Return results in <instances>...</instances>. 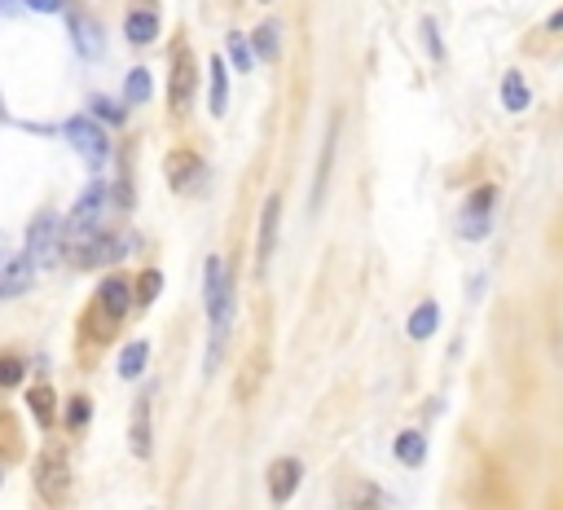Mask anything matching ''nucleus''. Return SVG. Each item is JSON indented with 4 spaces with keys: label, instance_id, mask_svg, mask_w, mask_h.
Here are the masks:
<instances>
[{
    "label": "nucleus",
    "instance_id": "obj_1",
    "mask_svg": "<svg viewBox=\"0 0 563 510\" xmlns=\"http://www.w3.org/2000/svg\"><path fill=\"white\" fill-rule=\"evenodd\" d=\"M203 299H207V326H212V348H207V374L220 365V352L229 343V330H234V269H229L220 255H207L203 264Z\"/></svg>",
    "mask_w": 563,
    "mask_h": 510
},
{
    "label": "nucleus",
    "instance_id": "obj_2",
    "mask_svg": "<svg viewBox=\"0 0 563 510\" xmlns=\"http://www.w3.org/2000/svg\"><path fill=\"white\" fill-rule=\"evenodd\" d=\"M194 93H198V62H194L190 40L181 36L172 44V62H168V110H172V119L190 115Z\"/></svg>",
    "mask_w": 563,
    "mask_h": 510
},
{
    "label": "nucleus",
    "instance_id": "obj_3",
    "mask_svg": "<svg viewBox=\"0 0 563 510\" xmlns=\"http://www.w3.org/2000/svg\"><path fill=\"white\" fill-rule=\"evenodd\" d=\"M467 497L484 510H515V489H511V475L498 458H480L476 475L467 484Z\"/></svg>",
    "mask_w": 563,
    "mask_h": 510
},
{
    "label": "nucleus",
    "instance_id": "obj_4",
    "mask_svg": "<svg viewBox=\"0 0 563 510\" xmlns=\"http://www.w3.org/2000/svg\"><path fill=\"white\" fill-rule=\"evenodd\" d=\"M493 212H498V185L480 181L458 212V238L462 242H484L493 234Z\"/></svg>",
    "mask_w": 563,
    "mask_h": 510
},
{
    "label": "nucleus",
    "instance_id": "obj_5",
    "mask_svg": "<svg viewBox=\"0 0 563 510\" xmlns=\"http://www.w3.org/2000/svg\"><path fill=\"white\" fill-rule=\"evenodd\" d=\"M27 255L36 260V269H49L66 255V220L58 212H40L27 229Z\"/></svg>",
    "mask_w": 563,
    "mask_h": 510
},
{
    "label": "nucleus",
    "instance_id": "obj_6",
    "mask_svg": "<svg viewBox=\"0 0 563 510\" xmlns=\"http://www.w3.org/2000/svg\"><path fill=\"white\" fill-rule=\"evenodd\" d=\"M106 207H110V185L93 181L80 194V203L71 207V216H66V242H71V238H88V234H102V229H106Z\"/></svg>",
    "mask_w": 563,
    "mask_h": 510
},
{
    "label": "nucleus",
    "instance_id": "obj_7",
    "mask_svg": "<svg viewBox=\"0 0 563 510\" xmlns=\"http://www.w3.org/2000/svg\"><path fill=\"white\" fill-rule=\"evenodd\" d=\"M31 480H36L40 502L62 506L66 497H71V462H66V453H62V449H44L40 458H36V471H31Z\"/></svg>",
    "mask_w": 563,
    "mask_h": 510
},
{
    "label": "nucleus",
    "instance_id": "obj_8",
    "mask_svg": "<svg viewBox=\"0 0 563 510\" xmlns=\"http://www.w3.org/2000/svg\"><path fill=\"white\" fill-rule=\"evenodd\" d=\"M132 242L110 234V229H102V234H88V238H71L66 242V251H71V260L80 264V269H102V264H115L124 260Z\"/></svg>",
    "mask_w": 563,
    "mask_h": 510
},
{
    "label": "nucleus",
    "instance_id": "obj_9",
    "mask_svg": "<svg viewBox=\"0 0 563 510\" xmlns=\"http://www.w3.org/2000/svg\"><path fill=\"white\" fill-rule=\"evenodd\" d=\"M163 176H168L176 194H194L207 181V159L194 146H172L168 159H163Z\"/></svg>",
    "mask_w": 563,
    "mask_h": 510
},
{
    "label": "nucleus",
    "instance_id": "obj_10",
    "mask_svg": "<svg viewBox=\"0 0 563 510\" xmlns=\"http://www.w3.org/2000/svg\"><path fill=\"white\" fill-rule=\"evenodd\" d=\"M66 141H71V150H80V159H88L93 168H102V163L110 159V137L93 115L66 119Z\"/></svg>",
    "mask_w": 563,
    "mask_h": 510
},
{
    "label": "nucleus",
    "instance_id": "obj_11",
    "mask_svg": "<svg viewBox=\"0 0 563 510\" xmlns=\"http://www.w3.org/2000/svg\"><path fill=\"white\" fill-rule=\"evenodd\" d=\"M36 286V260L27 251H0V299H18Z\"/></svg>",
    "mask_w": 563,
    "mask_h": 510
},
{
    "label": "nucleus",
    "instance_id": "obj_12",
    "mask_svg": "<svg viewBox=\"0 0 563 510\" xmlns=\"http://www.w3.org/2000/svg\"><path fill=\"white\" fill-rule=\"evenodd\" d=\"M282 234V194H269L260 207V234H256V273H269V260L278 251Z\"/></svg>",
    "mask_w": 563,
    "mask_h": 510
},
{
    "label": "nucleus",
    "instance_id": "obj_13",
    "mask_svg": "<svg viewBox=\"0 0 563 510\" xmlns=\"http://www.w3.org/2000/svg\"><path fill=\"white\" fill-rule=\"evenodd\" d=\"M159 0H132L128 14H124V40L146 49V44L159 40Z\"/></svg>",
    "mask_w": 563,
    "mask_h": 510
},
{
    "label": "nucleus",
    "instance_id": "obj_14",
    "mask_svg": "<svg viewBox=\"0 0 563 510\" xmlns=\"http://www.w3.org/2000/svg\"><path fill=\"white\" fill-rule=\"evenodd\" d=\"M264 379H269V348H264V343H256V348L247 352V361L238 365V379H234L238 405H251V401H256Z\"/></svg>",
    "mask_w": 563,
    "mask_h": 510
},
{
    "label": "nucleus",
    "instance_id": "obj_15",
    "mask_svg": "<svg viewBox=\"0 0 563 510\" xmlns=\"http://www.w3.org/2000/svg\"><path fill=\"white\" fill-rule=\"evenodd\" d=\"M300 480H304V462L300 458H273L269 462V502L273 506H286L295 493H300Z\"/></svg>",
    "mask_w": 563,
    "mask_h": 510
},
{
    "label": "nucleus",
    "instance_id": "obj_16",
    "mask_svg": "<svg viewBox=\"0 0 563 510\" xmlns=\"http://www.w3.org/2000/svg\"><path fill=\"white\" fill-rule=\"evenodd\" d=\"M339 132H344V115H330V124H326V141H322V163H317V172H313V198H308V207H322V198H326V185H330V168H335V154H339Z\"/></svg>",
    "mask_w": 563,
    "mask_h": 510
},
{
    "label": "nucleus",
    "instance_id": "obj_17",
    "mask_svg": "<svg viewBox=\"0 0 563 510\" xmlns=\"http://www.w3.org/2000/svg\"><path fill=\"white\" fill-rule=\"evenodd\" d=\"M344 506L348 510H388V493L366 475H344Z\"/></svg>",
    "mask_w": 563,
    "mask_h": 510
},
{
    "label": "nucleus",
    "instance_id": "obj_18",
    "mask_svg": "<svg viewBox=\"0 0 563 510\" xmlns=\"http://www.w3.org/2000/svg\"><path fill=\"white\" fill-rule=\"evenodd\" d=\"M128 445L137 453L141 462L154 453V431H150V392L137 396V405H132V423H128Z\"/></svg>",
    "mask_w": 563,
    "mask_h": 510
},
{
    "label": "nucleus",
    "instance_id": "obj_19",
    "mask_svg": "<svg viewBox=\"0 0 563 510\" xmlns=\"http://www.w3.org/2000/svg\"><path fill=\"white\" fill-rule=\"evenodd\" d=\"M71 36H75V49H80V58H102V27H97V18H88V14H71Z\"/></svg>",
    "mask_w": 563,
    "mask_h": 510
},
{
    "label": "nucleus",
    "instance_id": "obj_20",
    "mask_svg": "<svg viewBox=\"0 0 563 510\" xmlns=\"http://www.w3.org/2000/svg\"><path fill=\"white\" fill-rule=\"evenodd\" d=\"M251 49H256V58L264 62H278L282 58V27L273 18H264L256 31H251Z\"/></svg>",
    "mask_w": 563,
    "mask_h": 510
},
{
    "label": "nucleus",
    "instance_id": "obj_21",
    "mask_svg": "<svg viewBox=\"0 0 563 510\" xmlns=\"http://www.w3.org/2000/svg\"><path fill=\"white\" fill-rule=\"evenodd\" d=\"M392 453H396V462H401V467H423V458H427V436L423 431H401V436H396V445H392Z\"/></svg>",
    "mask_w": 563,
    "mask_h": 510
},
{
    "label": "nucleus",
    "instance_id": "obj_22",
    "mask_svg": "<svg viewBox=\"0 0 563 510\" xmlns=\"http://www.w3.org/2000/svg\"><path fill=\"white\" fill-rule=\"evenodd\" d=\"M528 102H533V93H528V80L520 71H506L502 75V106L511 110V115H524Z\"/></svg>",
    "mask_w": 563,
    "mask_h": 510
},
{
    "label": "nucleus",
    "instance_id": "obj_23",
    "mask_svg": "<svg viewBox=\"0 0 563 510\" xmlns=\"http://www.w3.org/2000/svg\"><path fill=\"white\" fill-rule=\"evenodd\" d=\"M27 405H31V414H36V423L44 431H53V418H58V401H53V387H31L27 392Z\"/></svg>",
    "mask_w": 563,
    "mask_h": 510
},
{
    "label": "nucleus",
    "instance_id": "obj_24",
    "mask_svg": "<svg viewBox=\"0 0 563 510\" xmlns=\"http://www.w3.org/2000/svg\"><path fill=\"white\" fill-rule=\"evenodd\" d=\"M440 326V304L436 299H427V304H418L410 313V339H432Z\"/></svg>",
    "mask_w": 563,
    "mask_h": 510
},
{
    "label": "nucleus",
    "instance_id": "obj_25",
    "mask_svg": "<svg viewBox=\"0 0 563 510\" xmlns=\"http://www.w3.org/2000/svg\"><path fill=\"white\" fill-rule=\"evenodd\" d=\"M150 361V343L146 339H132L124 352H119V379H137Z\"/></svg>",
    "mask_w": 563,
    "mask_h": 510
},
{
    "label": "nucleus",
    "instance_id": "obj_26",
    "mask_svg": "<svg viewBox=\"0 0 563 510\" xmlns=\"http://www.w3.org/2000/svg\"><path fill=\"white\" fill-rule=\"evenodd\" d=\"M207 102H212L216 119L229 110V71H225V62H220V58H212V97H207Z\"/></svg>",
    "mask_w": 563,
    "mask_h": 510
},
{
    "label": "nucleus",
    "instance_id": "obj_27",
    "mask_svg": "<svg viewBox=\"0 0 563 510\" xmlns=\"http://www.w3.org/2000/svg\"><path fill=\"white\" fill-rule=\"evenodd\" d=\"M159 291H163V273L159 269H141V277L132 282V295H137L141 308H150L154 299H159Z\"/></svg>",
    "mask_w": 563,
    "mask_h": 510
},
{
    "label": "nucleus",
    "instance_id": "obj_28",
    "mask_svg": "<svg viewBox=\"0 0 563 510\" xmlns=\"http://www.w3.org/2000/svg\"><path fill=\"white\" fill-rule=\"evenodd\" d=\"M22 379H27V361H22L18 352H0V392L18 387Z\"/></svg>",
    "mask_w": 563,
    "mask_h": 510
},
{
    "label": "nucleus",
    "instance_id": "obj_29",
    "mask_svg": "<svg viewBox=\"0 0 563 510\" xmlns=\"http://www.w3.org/2000/svg\"><path fill=\"white\" fill-rule=\"evenodd\" d=\"M150 71H146V66H137V71H128V84H124V97H128V102L132 106H146L150 102Z\"/></svg>",
    "mask_w": 563,
    "mask_h": 510
},
{
    "label": "nucleus",
    "instance_id": "obj_30",
    "mask_svg": "<svg viewBox=\"0 0 563 510\" xmlns=\"http://www.w3.org/2000/svg\"><path fill=\"white\" fill-rule=\"evenodd\" d=\"M225 44H229V62H234V71L247 75L251 66H256V49H251V40H247V36H238V31H234V36H229Z\"/></svg>",
    "mask_w": 563,
    "mask_h": 510
},
{
    "label": "nucleus",
    "instance_id": "obj_31",
    "mask_svg": "<svg viewBox=\"0 0 563 510\" xmlns=\"http://www.w3.org/2000/svg\"><path fill=\"white\" fill-rule=\"evenodd\" d=\"M93 423V401L88 396H71V405H66V431H84Z\"/></svg>",
    "mask_w": 563,
    "mask_h": 510
},
{
    "label": "nucleus",
    "instance_id": "obj_32",
    "mask_svg": "<svg viewBox=\"0 0 563 510\" xmlns=\"http://www.w3.org/2000/svg\"><path fill=\"white\" fill-rule=\"evenodd\" d=\"M93 110L106 119V124H115V128L128 119V115H124V106H119V102H110V97H93Z\"/></svg>",
    "mask_w": 563,
    "mask_h": 510
},
{
    "label": "nucleus",
    "instance_id": "obj_33",
    "mask_svg": "<svg viewBox=\"0 0 563 510\" xmlns=\"http://www.w3.org/2000/svg\"><path fill=\"white\" fill-rule=\"evenodd\" d=\"M423 36H427V53L440 62L445 58V44H440V31H436V18H423Z\"/></svg>",
    "mask_w": 563,
    "mask_h": 510
},
{
    "label": "nucleus",
    "instance_id": "obj_34",
    "mask_svg": "<svg viewBox=\"0 0 563 510\" xmlns=\"http://www.w3.org/2000/svg\"><path fill=\"white\" fill-rule=\"evenodd\" d=\"M27 9H36V14H58V9L66 5V0H22Z\"/></svg>",
    "mask_w": 563,
    "mask_h": 510
},
{
    "label": "nucleus",
    "instance_id": "obj_35",
    "mask_svg": "<svg viewBox=\"0 0 563 510\" xmlns=\"http://www.w3.org/2000/svg\"><path fill=\"white\" fill-rule=\"evenodd\" d=\"M546 31H563V9H555V14L546 18Z\"/></svg>",
    "mask_w": 563,
    "mask_h": 510
},
{
    "label": "nucleus",
    "instance_id": "obj_36",
    "mask_svg": "<svg viewBox=\"0 0 563 510\" xmlns=\"http://www.w3.org/2000/svg\"><path fill=\"white\" fill-rule=\"evenodd\" d=\"M546 510H563V493H550V502H546Z\"/></svg>",
    "mask_w": 563,
    "mask_h": 510
},
{
    "label": "nucleus",
    "instance_id": "obj_37",
    "mask_svg": "<svg viewBox=\"0 0 563 510\" xmlns=\"http://www.w3.org/2000/svg\"><path fill=\"white\" fill-rule=\"evenodd\" d=\"M264 5H273V0H264Z\"/></svg>",
    "mask_w": 563,
    "mask_h": 510
},
{
    "label": "nucleus",
    "instance_id": "obj_38",
    "mask_svg": "<svg viewBox=\"0 0 563 510\" xmlns=\"http://www.w3.org/2000/svg\"><path fill=\"white\" fill-rule=\"evenodd\" d=\"M0 480H5V475H0Z\"/></svg>",
    "mask_w": 563,
    "mask_h": 510
}]
</instances>
